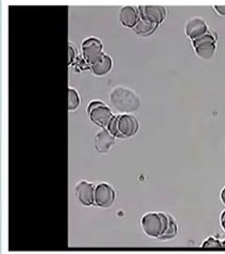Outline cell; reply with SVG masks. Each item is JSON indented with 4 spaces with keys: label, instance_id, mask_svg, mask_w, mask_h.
I'll use <instances>...</instances> for the list:
<instances>
[{
    "label": "cell",
    "instance_id": "cell-1",
    "mask_svg": "<svg viewBox=\"0 0 225 254\" xmlns=\"http://www.w3.org/2000/svg\"><path fill=\"white\" fill-rule=\"evenodd\" d=\"M110 103L113 109L121 114H129L139 109L141 102L135 92L126 87L113 88L109 95Z\"/></svg>",
    "mask_w": 225,
    "mask_h": 254
},
{
    "label": "cell",
    "instance_id": "cell-2",
    "mask_svg": "<svg viewBox=\"0 0 225 254\" xmlns=\"http://www.w3.org/2000/svg\"><path fill=\"white\" fill-rule=\"evenodd\" d=\"M139 128V123L134 116L121 114L113 116L106 128L116 138H128L135 136Z\"/></svg>",
    "mask_w": 225,
    "mask_h": 254
},
{
    "label": "cell",
    "instance_id": "cell-3",
    "mask_svg": "<svg viewBox=\"0 0 225 254\" xmlns=\"http://www.w3.org/2000/svg\"><path fill=\"white\" fill-rule=\"evenodd\" d=\"M169 223L168 214L149 213L141 218L143 231L147 236L159 240L164 235Z\"/></svg>",
    "mask_w": 225,
    "mask_h": 254
},
{
    "label": "cell",
    "instance_id": "cell-4",
    "mask_svg": "<svg viewBox=\"0 0 225 254\" xmlns=\"http://www.w3.org/2000/svg\"><path fill=\"white\" fill-rule=\"evenodd\" d=\"M87 113L93 123L102 128H107L114 116L107 105L99 100L91 101L87 108Z\"/></svg>",
    "mask_w": 225,
    "mask_h": 254
},
{
    "label": "cell",
    "instance_id": "cell-5",
    "mask_svg": "<svg viewBox=\"0 0 225 254\" xmlns=\"http://www.w3.org/2000/svg\"><path fill=\"white\" fill-rule=\"evenodd\" d=\"M192 42L195 52L200 58L208 60L214 56L216 50V39L211 32L208 31Z\"/></svg>",
    "mask_w": 225,
    "mask_h": 254
},
{
    "label": "cell",
    "instance_id": "cell-6",
    "mask_svg": "<svg viewBox=\"0 0 225 254\" xmlns=\"http://www.w3.org/2000/svg\"><path fill=\"white\" fill-rule=\"evenodd\" d=\"M82 53L83 58L88 64L92 65L104 55L103 45L96 38H89L82 43Z\"/></svg>",
    "mask_w": 225,
    "mask_h": 254
},
{
    "label": "cell",
    "instance_id": "cell-7",
    "mask_svg": "<svg viewBox=\"0 0 225 254\" xmlns=\"http://www.w3.org/2000/svg\"><path fill=\"white\" fill-rule=\"evenodd\" d=\"M116 192L111 185L102 182L95 187L94 204L100 208L111 206L116 200Z\"/></svg>",
    "mask_w": 225,
    "mask_h": 254
},
{
    "label": "cell",
    "instance_id": "cell-8",
    "mask_svg": "<svg viewBox=\"0 0 225 254\" xmlns=\"http://www.w3.org/2000/svg\"><path fill=\"white\" fill-rule=\"evenodd\" d=\"M95 187L92 183L86 180H82L77 183L75 194L82 205L91 206L94 204Z\"/></svg>",
    "mask_w": 225,
    "mask_h": 254
},
{
    "label": "cell",
    "instance_id": "cell-9",
    "mask_svg": "<svg viewBox=\"0 0 225 254\" xmlns=\"http://www.w3.org/2000/svg\"><path fill=\"white\" fill-rule=\"evenodd\" d=\"M140 18L158 25L162 23L166 17V11L161 6H140L139 7Z\"/></svg>",
    "mask_w": 225,
    "mask_h": 254
},
{
    "label": "cell",
    "instance_id": "cell-10",
    "mask_svg": "<svg viewBox=\"0 0 225 254\" xmlns=\"http://www.w3.org/2000/svg\"><path fill=\"white\" fill-rule=\"evenodd\" d=\"M116 138L107 128H102L95 137V148L100 153H107L116 143Z\"/></svg>",
    "mask_w": 225,
    "mask_h": 254
},
{
    "label": "cell",
    "instance_id": "cell-11",
    "mask_svg": "<svg viewBox=\"0 0 225 254\" xmlns=\"http://www.w3.org/2000/svg\"><path fill=\"white\" fill-rule=\"evenodd\" d=\"M208 31L207 24L201 18H191L185 26V33L192 41L206 34Z\"/></svg>",
    "mask_w": 225,
    "mask_h": 254
},
{
    "label": "cell",
    "instance_id": "cell-12",
    "mask_svg": "<svg viewBox=\"0 0 225 254\" xmlns=\"http://www.w3.org/2000/svg\"><path fill=\"white\" fill-rule=\"evenodd\" d=\"M139 10L133 6H124L120 11V21L126 27L134 28L139 21Z\"/></svg>",
    "mask_w": 225,
    "mask_h": 254
},
{
    "label": "cell",
    "instance_id": "cell-13",
    "mask_svg": "<svg viewBox=\"0 0 225 254\" xmlns=\"http://www.w3.org/2000/svg\"><path fill=\"white\" fill-rule=\"evenodd\" d=\"M112 60L107 55H103L99 60L91 65V69L96 76H102L107 74L112 68Z\"/></svg>",
    "mask_w": 225,
    "mask_h": 254
},
{
    "label": "cell",
    "instance_id": "cell-14",
    "mask_svg": "<svg viewBox=\"0 0 225 254\" xmlns=\"http://www.w3.org/2000/svg\"><path fill=\"white\" fill-rule=\"evenodd\" d=\"M157 26V25L154 24V23L140 18L139 21L133 28V29L137 34L141 35V36H148L152 33L156 29Z\"/></svg>",
    "mask_w": 225,
    "mask_h": 254
},
{
    "label": "cell",
    "instance_id": "cell-15",
    "mask_svg": "<svg viewBox=\"0 0 225 254\" xmlns=\"http://www.w3.org/2000/svg\"><path fill=\"white\" fill-rule=\"evenodd\" d=\"M168 218H169V223H168V228H167L164 235L159 240H171V239L174 238L176 236L177 234H178V225H177L176 220L171 215H168Z\"/></svg>",
    "mask_w": 225,
    "mask_h": 254
},
{
    "label": "cell",
    "instance_id": "cell-16",
    "mask_svg": "<svg viewBox=\"0 0 225 254\" xmlns=\"http://www.w3.org/2000/svg\"><path fill=\"white\" fill-rule=\"evenodd\" d=\"M81 100L78 93L76 90L73 88H69L68 91V109L69 110H75L79 107Z\"/></svg>",
    "mask_w": 225,
    "mask_h": 254
},
{
    "label": "cell",
    "instance_id": "cell-17",
    "mask_svg": "<svg viewBox=\"0 0 225 254\" xmlns=\"http://www.w3.org/2000/svg\"><path fill=\"white\" fill-rule=\"evenodd\" d=\"M203 247L204 248H211V247H223L221 241L217 240L214 237H209L203 243Z\"/></svg>",
    "mask_w": 225,
    "mask_h": 254
},
{
    "label": "cell",
    "instance_id": "cell-18",
    "mask_svg": "<svg viewBox=\"0 0 225 254\" xmlns=\"http://www.w3.org/2000/svg\"><path fill=\"white\" fill-rule=\"evenodd\" d=\"M68 63L71 64V63L76 60L77 55V50L74 46L71 44H69V50H68Z\"/></svg>",
    "mask_w": 225,
    "mask_h": 254
},
{
    "label": "cell",
    "instance_id": "cell-19",
    "mask_svg": "<svg viewBox=\"0 0 225 254\" xmlns=\"http://www.w3.org/2000/svg\"><path fill=\"white\" fill-rule=\"evenodd\" d=\"M215 9L221 16H225V6H215Z\"/></svg>",
    "mask_w": 225,
    "mask_h": 254
},
{
    "label": "cell",
    "instance_id": "cell-20",
    "mask_svg": "<svg viewBox=\"0 0 225 254\" xmlns=\"http://www.w3.org/2000/svg\"><path fill=\"white\" fill-rule=\"evenodd\" d=\"M221 222L222 227H223V230H224L225 231V210L224 212H223V213H222L221 217Z\"/></svg>",
    "mask_w": 225,
    "mask_h": 254
},
{
    "label": "cell",
    "instance_id": "cell-21",
    "mask_svg": "<svg viewBox=\"0 0 225 254\" xmlns=\"http://www.w3.org/2000/svg\"><path fill=\"white\" fill-rule=\"evenodd\" d=\"M221 198L223 204L225 205V187L224 188H223V190H222L221 193Z\"/></svg>",
    "mask_w": 225,
    "mask_h": 254
},
{
    "label": "cell",
    "instance_id": "cell-22",
    "mask_svg": "<svg viewBox=\"0 0 225 254\" xmlns=\"http://www.w3.org/2000/svg\"><path fill=\"white\" fill-rule=\"evenodd\" d=\"M222 246H223V247H225V240L222 242Z\"/></svg>",
    "mask_w": 225,
    "mask_h": 254
}]
</instances>
